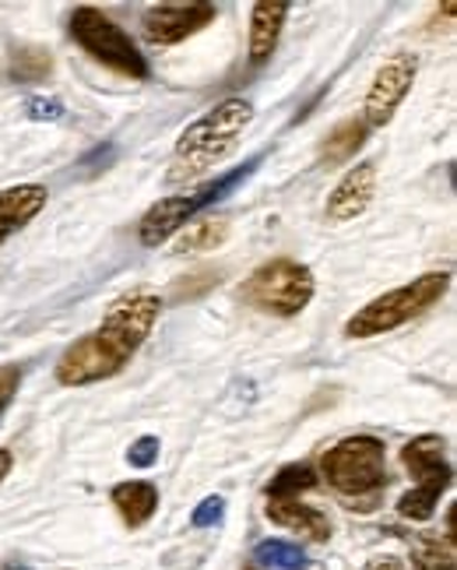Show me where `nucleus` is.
<instances>
[{
	"label": "nucleus",
	"instance_id": "nucleus-1",
	"mask_svg": "<svg viewBox=\"0 0 457 570\" xmlns=\"http://www.w3.org/2000/svg\"><path fill=\"white\" fill-rule=\"evenodd\" d=\"M251 120H254V106L240 95L225 99V103L207 110L201 120H194L173 149L170 183H183L191 176H201L204 170H212L222 155H228V149L236 145V138L246 131Z\"/></svg>",
	"mask_w": 457,
	"mask_h": 570
},
{
	"label": "nucleus",
	"instance_id": "nucleus-2",
	"mask_svg": "<svg viewBox=\"0 0 457 570\" xmlns=\"http://www.w3.org/2000/svg\"><path fill=\"white\" fill-rule=\"evenodd\" d=\"M447 285H450L447 272H429L423 278L402 285V289H390L373 303H366V307L345 324V335L348 338H373L380 332L402 328L405 320H415L419 314H426L433 303L447 293Z\"/></svg>",
	"mask_w": 457,
	"mask_h": 570
},
{
	"label": "nucleus",
	"instance_id": "nucleus-3",
	"mask_svg": "<svg viewBox=\"0 0 457 570\" xmlns=\"http://www.w3.org/2000/svg\"><path fill=\"white\" fill-rule=\"evenodd\" d=\"M243 299L264 314L296 317L299 311H306V303L314 299V272H309L306 264L288 261V257L267 261L246 278Z\"/></svg>",
	"mask_w": 457,
	"mask_h": 570
},
{
	"label": "nucleus",
	"instance_id": "nucleus-4",
	"mask_svg": "<svg viewBox=\"0 0 457 570\" xmlns=\"http://www.w3.org/2000/svg\"><path fill=\"white\" fill-rule=\"evenodd\" d=\"M324 479L331 482V490H338L345 500L352 497H369L377 493L387 479L384 465V440L377 437H345L335 444L321 461Z\"/></svg>",
	"mask_w": 457,
	"mask_h": 570
},
{
	"label": "nucleus",
	"instance_id": "nucleus-5",
	"mask_svg": "<svg viewBox=\"0 0 457 570\" xmlns=\"http://www.w3.org/2000/svg\"><path fill=\"white\" fill-rule=\"evenodd\" d=\"M447 444L440 434H423L412 444H405L402 461L415 476V490L398 500V515L408 521H426L433 518V507L440 500V493L450 486V465L444 458Z\"/></svg>",
	"mask_w": 457,
	"mask_h": 570
},
{
	"label": "nucleus",
	"instance_id": "nucleus-6",
	"mask_svg": "<svg viewBox=\"0 0 457 570\" xmlns=\"http://www.w3.org/2000/svg\"><path fill=\"white\" fill-rule=\"evenodd\" d=\"M71 35L74 43L92 53L99 64L113 68L116 74L128 78H149V60L131 43V35L123 32L113 18H106L99 8H74L71 11Z\"/></svg>",
	"mask_w": 457,
	"mask_h": 570
},
{
	"label": "nucleus",
	"instance_id": "nucleus-7",
	"mask_svg": "<svg viewBox=\"0 0 457 570\" xmlns=\"http://www.w3.org/2000/svg\"><path fill=\"white\" fill-rule=\"evenodd\" d=\"M257 162H261V159L246 162V166L233 170L228 176H222L219 183H207L204 191H194V194H176V197H165V201H159V205H152V208H149V215H144V218H141V226H138L141 243H144V247H159V243H165L173 233H180V230L186 226V222H191L201 208L215 205V201H222L228 191L236 187L240 180L251 176V173L257 170Z\"/></svg>",
	"mask_w": 457,
	"mask_h": 570
},
{
	"label": "nucleus",
	"instance_id": "nucleus-8",
	"mask_svg": "<svg viewBox=\"0 0 457 570\" xmlns=\"http://www.w3.org/2000/svg\"><path fill=\"white\" fill-rule=\"evenodd\" d=\"M159 314H162V299L155 293H144V289L141 293H123L106 311V317H102L99 338L110 342L116 353H123L131 359L144 345V338L152 335Z\"/></svg>",
	"mask_w": 457,
	"mask_h": 570
},
{
	"label": "nucleus",
	"instance_id": "nucleus-9",
	"mask_svg": "<svg viewBox=\"0 0 457 570\" xmlns=\"http://www.w3.org/2000/svg\"><path fill=\"white\" fill-rule=\"evenodd\" d=\"M415 74H419V60H415V53H394L387 60L366 92V103H363V124L366 128L390 124V116L398 113L408 89L415 85Z\"/></svg>",
	"mask_w": 457,
	"mask_h": 570
},
{
	"label": "nucleus",
	"instance_id": "nucleus-10",
	"mask_svg": "<svg viewBox=\"0 0 457 570\" xmlns=\"http://www.w3.org/2000/svg\"><path fill=\"white\" fill-rule=\"evenodd\" d=\"M131 359L116 353L110 342H102L99 332L78 338L71 349L60 356L57 363V380L64 384V388H81V384H95V380H106V377H116L123 366Z\"/></svg>",
	"mask_w": 457,
	"mask_h": 570
},
{
	"label": "nucleus",
	"instance_id": "nucleus-11",
	"mask_svg": "<svg viewBox=\"0 0 457 570\" xmlns=\"http://www.w3.org/2000/svg\"><path fill=\"white\" fill-rule=\"evenodd\" d=\"M215 4H159L144 14V32L155 47H176L186 35L215 22Z\"/></svg>",
	"mask_w": 457,
	"mask_h": 570
},
{
	"label": "nucleus",
	"instance_id": "nucleus-12",
	"mask_svg": "<svg viewBox=\"0 0 457 570\" xmlns=\"http://www.w3.org/2000/svg\"><path fill=\"white\" fill-rule=\"evenodd\" d=\"M373 194H377V166H373V162H359V166L348 170L338 180V187L331 191V197H327V218L348 222V218L363 215L369 208Z\"/></svg>",
	"mask_w": 457,
	"mask_h": 570
},
{
	"label": "nucleus",
	"instance_id": "nucleus-13",
	"mask_svg": "<svg viewBox=\"0 0 457 570\" xmlns=\"http://www.w3.org/2000/svg\"><path fill=\"white\" fill-rule=\"evenodd\" d=\"M43 208H47L43 183H18V187L0 191V243H4L14 230L29 226Z\"/></svg>",
	"mask_w": 457,
	"mask_h": 570
},
{
	"label": "nucleus",
	"instance_id": "nucleus-14",
	"mask_svg": "<svg viewBox=\"0 0 457 570\" xmlns=\"http://www.w3.org/2000/svg\"><path fill=\"white\" fill-rule=\"evenodd\" d=\"M285 18H288V4H278V0H261L254 8V14H251V64H264V60L275 53Z\"/></svg>",
	"mask_w": 457,
	"mask_h": 570
},
{
	"label": "nucleus",
	"instance_id": "nucleus-15",
	"mask_svg": "<svg viewBox=\"0 0 457 570\" xmlns=\"http://www.w3.org/2000/svg\"><path fill=\"white\" fill-rule=\"evenodd\" d=\"M267 518L282 528H293V532H299L303 539H314V542H324L331 536L327 518L299 500H272L267 503Z\"/></svg>",
	"mask_w": 457,
	"mask_h": 570
},
{
	"label": "nucleus",
	"instance_id": "nucleus-16",
	"mask_svg": "<svg viewBox=\"0 0 457 570\" xmlns=\"http://www.w3.org/2000/svg\"><path fill=\"white\" fill-rule=\"evenodd\" d=\"M369 128L363 124V120H345V124H338L335 131L327 134L324 141V152H321V162L331 170V166H342V162H348L352 155H356L363 149Z\"/></svg>",
	"mask_w": 457,
	"mask_h": 570
},
{
	"label": "nucleus",
	"instance_id": "nucleus-17",
	"mask_svg": "<svg viewBox=\"0 0 457 570\" xmlns=\"http://www.w3.org/2000/svg\"><path fill=\"white\" fill-rule=\"evenodd\" d=\"M228 233V218L225 215H207L197 218L194 226H186L176 240V254H204V251H215L219 243H225Z\"/></svg>",
	"mask_w": 457,
	"mask_h": 570
},
{
	"label": "nucleus",
	"instance_id": "nucleus-18",
	"mask_svg": "<svg viewBox=\"0 0 457 570\" xmlns=\"http://www.w3.org/2000/svg\"><path fill=\"white\" fill-rule=\"evenodd\" d=\"M113 503L120 507V515L131 525H144L155 511L159 493H155L152 482H120L113 490Z\"/></svg>",
	"mask_w": 457,
	"mask_h": 570
},
{
	"label": "nucleus",
	"instance_id": "nucleus-19",
	"mask_svg": "<svg viewBox=\"0 0 457 570\" xmlns=\"http://www.w3.org/2000/svg\"><path fill=\"white\" fill-rule=\"evenodd\" d=\"M412 567L415 570H457L454 539L450 536H419L412 542Z\"/></svg>",
	"mask_w": 457,
	"mask_h": 570
},
{
	"label": "nucleus",
	"instance_id": "nucleus-20",
	"mask_svg": "<svg viewBox=\"0 0 457 570\" xmlns=\"http://www.w3.org/2000/svg\"><path fill=\"white\" fill-rule=\"evenodd\" d=\"M317 486V472L309 465H285L282 472L267 482V497L272 500H299V493L314 490Z\"/></svg>",
	"mask_w": 457,
	"mask_h": 570
},
{
	"label": "nucleus",
	"instance_id": "nucleus-21",
	"mask_svg": "<svg viewBox=\"0 0 457 570\" xmlns=\"http://www.w3.org/2000/svg\"><path fill=\"white\" fill-rule=\"evenodd\" d=\"M257 563L267 567V570H306L309 560L303 553V546H293V542H282V539H267L257 546Z\"/></svg>",
	"mask_w": 457,
	"mask_h": 570
},
{
	"label": "nucleus",
	"instance_id": "nucleus-22",
	"mask_svg": "<svg viewBox=\"0 0 457 570\" xmlns=\"http://www.w3.org/2000/svg\"><path fill=\"white\" fill-rule=\"evenodd\" d=\"M50 68H53V57L39 47H22L11 57V74L18 81H43L50 74Z\"/></svg>",
	"mask_w": 457,
	"mask_h": 570
},
{
	"label": "nucleus",
	"instance_id": "nucleus-23",
	"mask_svg": "<svg viewBox=\"0 0 457 570\" xmlns=\"http://www.w3.org/2000/svg\"><path fill=\"white\" fill-rule=\"evenodd\" d=\"M18 384H22V366H14V363L0 366V416H4L11 398L18 395Z\"/></svg>",
	"mask_w": 457,
	"mask_h": 570
},
{
	"label": "nucleus",
	"instance_id": "nucleus-24",
	"mask_svg": "<svg viewBox=\"0 0 457 570\" xmlns=\"http://www.w3.org/2000/svg\"><path fill=\"white\" fill-rule=\"evenodd\" d=\"M155 458H159V437H141L131 444V451H128V461L138 468H149Z\"/></svg>",
	"mask_w": 457,
	"mask_h": 570
},
{
	"label": "nucleus",
	"instance_id": "nucleus-25",
	"mask_svg": "<svg viewBox=\"0 0 457 570\" xmlns=\"http://www.w3.org/2000/svg\"><path fill=\"white\" fill-rule=\"evenodd\" d=\"M225 515V500L222 497H207L197 503V511H194V525L197 528H207V525H219Z\"/></svg>",
	"mask_w": 457,
	"mask_h": 570
},
{
	"label": "nucleus",
	"instance_id": "nucleus-26",
	"mask_svg": "<svg viewBox=\"0 0 457 570\" xmlns=\"http://www.w3.org/2000/svg\"><path fill=\"white\" fill-rule=\"evenodd\" d=\"M366 570H405L402 560H394V557H377V560H369Z\"/></svg>",
	"mask_w": 457,
	"mask_h": 570
},
{
	"label": "nucleus",
	"instance_id": "nucleus-27",
	"mask_svg": "<svg viewBox=\"0 0 457 570\" xmlns=\"http://www.w3.org/2000/svg\"><path fill=\"white\" fill-rule=\"evenodd\" d=\"M60 106L57 103H32V116H57Z\"/></svg>",
	"mask_w": 457,
	"mask_h": 570
},
{
	"label": "nucleus",
	"instance_id": "nucleus-28",
	"mask_svg": "<svg viewBox=\"0 0 457 570\" xmlns=\"http://www.w3.org/2000/svg\"><path fill=\"white\" fill-rule=\"evenodd\" d=\"M8 472H11V451H4V447H0V482L8 479Z\"/></svg>",
	"mask_w": 457,
	"mask_h": 570
}]
</instances>
